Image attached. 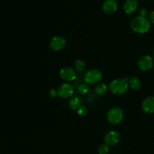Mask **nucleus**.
Here are the masks:
<instances>
[{
    "label": "nucleus",
    "instance_id": "2",
    "mask_svg": "<svg viewBox=\"0 0 154 154\" xmlns=\"http://www.w3.org/2000/svg\"><path fill=\"white\" fill-rule=\"evenodd\" d=\"M129 80L126 78H118L111 81L109 84V90L114 95H123L129 89Z\"/></svg>",
    "mask_w": 154,
    "mask_h": 154
},
{
    "label": "nucleus",
    "instance_id": "16",
    "mask_svg": "<svg viewBox=\"0 0 154 154\" xmlns=\"http://www.w3.org/2000/svg\"><path fill=\"white\" fill-rule=\"evenodd\" d=\"M99 154H107L109 152V146L107 145L106 144H101L98 149Z\"/></svg>",
    "mask_w": 154,
    "mask_h": 154
},
{
    "label": "nucleus",
    "instance_id": "23",
    "mask_svg": "<svg viewBox=\"0 0 154 154\" xmlns=\"http://www.w3.org/2000/svg\"><path fill=\"white\" fill-rule=\"evenodd\" d=\"M153 57H154V48H153Z\"/></svg>",
    "mask_w": 154,
    "mask_h": 154
},
{
    "label": "nucleus",
    "instance_id": "7",
    "mask_svg": "<svg viewBox=\"0 0 154 154\" xmlns=\"http://www.w3.org/2000/svg\"><path fill=\"white\" fill-rule=\"evenodd\" d=\"M153 66V60L150 56H143L138 62V66L142 72H147L152 69Z\"/></svg>",
    "mask_w": 154,
    "mask_h": 154
},
{
    "label": "nucleus",
    "instance_id": "4",
    "mask_svg": "<svg viewBox=\"0 0 154 154\" xmlns=\"http://www.w3.org/2000/svg\"><path fill=\"white\" fill-rule=\"evenodd\" d=\"M123 117H124V114H123V110L119 107H114L111 108L107 114L108 122L114 125L121 123L122 120H123Z\"/></svg>",
    "mask_w": 154,
    "mask_h": 154
},
{
    "label": "nucleus",
    "instance_id": "10",
    "mask_svg": "<svg viewBox=\"0 0 154 154\" xmlns=\"http://www.w3.org/2000/svg\"><path fill=\"white\" fill-rule=\"evenodd\" d=\"M102 10L107 14H113L117 10V4L115 0H105L102 5Z\"/></svg>",
    "mask_w": 154,
    "mask_h": 154
},
{
    "label": "nucleus",
    "instance_id": "6",
    "mask_svg": "<svg viewBox=\"0 0 154 154\" xmlns=\"http://www.w3.org/2000/svg\"><path fill=\"white\" fill-rule=\"evenodd\" d=\"M77 72L74 69L70 67H65L60 72V76L63 81L70 82L75 81L77 78Z\"/></svg>",
    "mask_w": 154,
    "mask_h": 154
},
{
    "label": "nucleus",
    "instance_id": "11",
    "mask_svg": "<svg viewBox=\"0 0 154 154\" xmlns=\"http://www.w3.org/2000/svg\"><path fill=\"white\" fill-rule=\"evenodd\" d=\"M142 110L147 114H153L154 113V96L147 97L143 101L141 105Z\"/></svg>",
    "mask_w": 154,
    "mask_h": 154
},
{
    "label": "nucleus",
    "instance_id": "20",
    "mask_svg": "<svg viewBox=\"0 0 154 154\" xmlns=\"http://www.w3.org/2000/svg\"><path fill=\"white\" fill-rule=\"evenodd\" d=\"M49 95L52 98L56 97L57 96H58V94H57V90H56L55 89H51L49 92Z\"/></svg>",
    "mask_w": 154,
    "mask_h": 154
},
{
    "label": "nucleus",
    "instance_id": "1",
    "mask_svg": "<svg viewBox=\"0 0 154 154\" xmlns=\"http://www.w3.org/2000/svg\"><path fill=\"white\" fill-rule=\"evenodd\" d=\"M130 26L135 32L144 34L147 32L150 29V21L146 17H135L131 21Z\"/></svg>",
    "mask_w": 154,
    "mask_h": 154
},
{
    "label": "nucleus",
    "instance_id": "17",
    "mask_svg": "<svg viewBox=\"0 0 154 154\" xmlns=\"http://www.w3.org/2000/svg\"><path fill=\"white\" fill-rule=\"evenodd\" d=\"M78 91L80 94H86L88 92V84H81L79 85L78 88Z\"/></svg>",
    "mask_w": 154,
    "mask_h": 154
},
{
    "label": "nucleus",
    "instance_id": "12",
    "mask_svg": "<svg viewBox=\"0 0 154 154\" xmlns=\"http://www.w3.org/2000/svg\"><path fill=\"white\" fill-rule=\"evenodd\" d=\"M138 0H126L123 5V10L128 14L134 13L138 8Z\"/></svg>",
    "mask_w": 154,
    "mask_h": 154
},
{
    "label": "nucleus",
    "instance_id": "5",
    "mask_svg": "<svg viewBox=\"0 0 154 154\" xmlns=\"http://www.w3.org/2000/svg\"><path fill=\"white\" fill-rule=\"evenodd\" d=\"M74 92L75 89L73 85L69 83H65L60 86L57 90V94L62 99H69L73 96Z\"/></svg>",
    "mask_w": 154,
    "mask_h": 154
},
{
    "label": "nucleus",
    "instance_id": "3",
    "mask_svg": "<svg viewBox=\"0 0 154 154\" xmlns=\"http://www.w3.org/2000/svg\"><path fill=\"white\" fill-rule=\"evenodd\" d=\"M102 77H103V75L101 71L98 69H91L86 72L84 75V82L88 85L98 84L102 81Z\"/></svg>",
    "mask_w": 154,
    "mask_h": 154
},
{
    "label": "nucleus",
    "instance_id": "9",
    "mask_svg": "<svg viewBox=\"0 0 154 154\" xmlns=\"http://www.w3.org/2000/svg\"><path fill=\"white\" fill-rule=\"evenodd\" d=\"M66 45V41L64 38L60 36H56L51 39L50 42V47L52 50L56 51H61L65 48Z\"/></svg>",
    "mask_w": 154,
    "mask_h": 154
},
{
    "label": "nucleus",
    "instance_id": "14",
    "mask_svg": "<svg viewBox=\"0 0 154 154\" xmlns=\"http://www.w3.org/2000/svg\"><path fill=\"white\" fill-rule=\"evenodd\" d=\"M74 66H75V70L76 71L77 73L82 74L86 69V63L83 60H78L75 61Z\"/></svg>",
    "mask_w": 154,
    "mask_h": 154
},
{
    "label": "nucleus",
    "instance_id": "18",
    "mask_svg": "<svg viewBox=\"0 0 154 154\" xmlns=\"http://www.w3.org/2000/svg\"><path fill=\"white\" fill-rule=\"evenodd\" d=\"M77 112H78V114L80 116H85L87 115V112H88V110H87V108L85 106H80L77 109Z\"/></svg>",
    "mask_w": 154,
    "mask_h": 154
},
{
    "label": "nucleus",
    "instance_id": "19",
    "mask_svg": "<svg viewBox=\"0 0 154 154\" xmlns=\"http://www.w3.org/2000/svg\"><path fill=\"white\" fill-rule=\"evenodd\" d=\"M70 102H71V105H73L74 108H77V107H78V108L80 107V102H81V99H80V98H78V97L73 98V99H72Z\"/></svg>",
    "mask_w": 154,
    "mask_h": 154
},
{
    "label": "nucleus",
    "instance_id": "21",
    "mask_svg": "<svg viewBox=\"0 0 154 154\" xmlns=\"http://www.w3.org/2000/svg\"><path fill=\"white\" fill-rule=\"evenodd\" d=\"M140 16L141 17H146V15L147 14V11L145 8H141L139 11Z\"/></svg>",
    "mask_w": 154,
    "mask_h": 154
},
{
    "label": "nucleus",
    "instance_id": "15",
    "mask_svg": "<svg viewBox=\"0 0 154 154\" xmlns=\"http://www.w3.org/2000/svg\"><path fill=\"white\" fill-rule=\"evenodd\" d=\"M107 90H108V87L104 83H99L96 86V88H95L96 94L99 95V96H102V95L105 94Z\"/></svg>",
    "mask_w": 154,
    "mask_h": 154
},
{
    "label": "nucleus",
    "instance_id": "22",
    "mask_svg": "<svg viewBox=\"0 0 154 154\" xmlns=\"http://www.w3.org/2000/svg\"><path fill=\"white\" fill-rule=\"evenodd\" d=\"M150 21L154 24V11L150 13Z\"/></svg>",
    "mask_w": 154,
    "mask_h": 154
},
{
    "label": "nucleus",
    "instance_id": "8",
    "mask_svg": "<svg viewBox=\"0 0 154 154\" xmlns=\"http://www.w3.org/2000/svg\"><path fill=\"white\" fill-rule=\"evenodd\" d=\"M120 140V135L116 131H110L105 136V144L111 147L117 145Z\"/></svg>",
    "mask_w": 154,
    "mask_h": 154
},
{
    "label": "nucleus",
    "instance_id": "13",
    "mask_svg": "<svg viewBox=\"0 0 154 154\" xmlns=\"http://www.w3.org/2000/svg\"><path fill=\"white\" fill-rule=\"evenodd\" d=\"M129 85L132 90H139L142 86L141 81L139 78H136V77H132L129 79Z\"/></svg>",
    "mask_w": 154,
    "mask_h": 154
}]
</instances>
